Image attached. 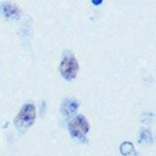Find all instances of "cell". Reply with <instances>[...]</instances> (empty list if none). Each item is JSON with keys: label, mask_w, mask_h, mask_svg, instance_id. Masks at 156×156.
<instances>
[{"label": "cell", "mask_w": 156, "mask_h": 156, "mask_svg": "<svg viewBox=\"0 0 156 156\" xmlns=\"http://www.w3.org/2000/svg\"><path fill=\"white\" fill-rule=\"evenodd\" d=\"M35 117V107L31 104H27L23 107L20 113L17 115L16 119H15V124L17 127L22 129L28 128L34 123Z\"/></svg>", "instance_id": "cell-1"}, {"label": "cell", "mask_w": 156, "mask_h": 156, "mask_svg": "<svg viewBox=\"0 0 156 156\" xmlns=\"http://www.w3.org/2000/svg\"><path fill=\"white\" fill-rule=\"evenodd\" d=\"M89 129V123L82 115L77 116L69 124V132L74 138H83L88 133Z\"/></svg>", "instance_id": "cell-2"}, {"label": "cell", "mask_w": 156, "mask_h": 156, "mask_svg": "<svg viewBox=\"0 0 156 156\" xmlns=\"http://www.w3.org/2000/svg\"><path fill=\"white\" fill-rule=\"evenodd\" d=\"M60 70L62 75L66 78V80H71L76 76L78 71V62L74 57L67 56L62 60Z\"/></svg>", "instance_id": "cell-3"}, {"label": "cell", "mask_w": 156, "mask_h": 156, "mask_svg": "<svg viewBox=\"0 0 156 156\" xmlns=\"http://www.w3.org/2000/svg\"><path fill=\"white\" fill-rule=\"evenodd\" d=\"M0 14L7 19H18L21 15L19 7L12 2H3L0 4Z\"/></svg>", "instance_id": "cell-4"}, {"label": "cell", "mask_w": 156, "mask_h": 156, "mask_svg": "<svg viewBox=\"0 0 156 156\" xmlns=\"http://www.w3.org/2000/svg\"><path fill=\"white\" fill-rule=\"evenodd\" d=\"M78 105H78V102H76L75 101H70V100L66 101L65 104L62 105V111L65 112L66 114H71L76 110Z\"/></svg>", "instance_id": "cell-5"}, {"label": "cell", "mask_w": 156, "mask_h": 156, "mask_svg": "<svg viewBox=\"0 0 156 156\" xmlns=\"http://www.w3.org/2000/svg\"><path fill=\"white\" fill-rule=\"evenodd\" d=\"M92 2L94 3L95 5H100L102 2V0H92Z\"/></svg>", "instance_id": "cell-6"}]
</instances>
